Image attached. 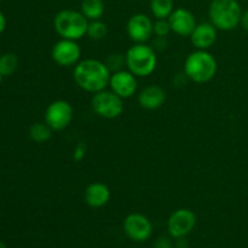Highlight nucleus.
Returning <instances> with one entry per match:
<instances>
[{"instance_id": "obj_1", "label": "nucleus", "mask_w": 248, "mask_h": 248, "mask_svg": "<svg viewBox=\"0 0 248 248\" xmlns=\"http://www.w3.org/2000/svg\"><path fill=\"white\" fill-rule=\"evenodd\" d=\"M110 75L106 63L96 58L81 60L73 70L75 84L84 91L93 94L109 86Z\"/></svg>"}, {"instance_id": "obj_2", "label": "nucleus", "mask_w": 248, "mask_h": 248, "mask_svg": "<svg viewBox=\"0 0 248 248\" xmlns=\"http://www.w3.org/2000/svg\"><path fill=\"white\" fill-rule=\"evenodd\" d=\"M218 64L215 56L208 50H195L184 61V74L190 81L206 84L217 74Z\"/></svg>"}, {"instance_id": "obj_3", "label": "nucleus", "mask_w": 248, "mask_h": 248, "mask_svg": "<svg viewBox=\"0 0 248 248\" xmlns=\"http://www.w3.org/2000/svg\"><path fill=\"white\" fill-rule=\"evenodd\" d=\"M242 9L237 0H212L208 7L210 22L223 31L236 29L241 24Z\"/></svg>"}, {"instance_id": "obj_4", "label": "nucleus", "mask_w": 248, "mask_h": 248, "mask_svg": "<svg viewBox=\"0 0 248 248\" xmlns=\"http://www.w3.org/2000/svg\"><path fill=\"white\" fill-rule=\"evenodd\" d=\"M89 22L81 11L64 9L53 17V28L61 39L78 41L86 35Z\"/></svg>"}, {"instance_id": "obj_5", "label": "nucleus", "mask_w": 248, "mask_h": 248, "mask_svg": "<svg viewBox=\"0 0 248 248\" xmlns=\"http://www.w3.org/2000/svg\"><path fill=\"white\" fill-rule=\"evenodd\" d=\"M126 68L137 78H145L155 72L157 65L156 51L148 44H135L125 53Z\"/></svg>"}, {"instance_id": "obj_6", "label": "nucleus", "mask_w": 248, "mask_h": 248, "mask_svg": "<svg viewBox=\"0 0 248 248\" xmlns=\"http://www.w3.org/2000/svg\"><path fill=\"white\" fill-rule=\"evenodd\" d=\"M91 108L96 115L103 119L113 120L124 113V99L114 93L111 90H103L93 94L91 99Z\"/></svg>"}, {"instance_id": "obj_7", "label": "nucleus", "mask_w": 248, "mask_h": 248, "mask_svg": "<svg viewBox=\"0 0 248 248\" xmlns=\"http://www.w3.org/2000/svg\"><path fill=\"white\" fill-rule=\"evenodd\" d=\"M74 116L72 104L65 99L51 102L45 110V123L52 131H63L70 125Z\"/></svg>"}, {"instance_id": "obj_8", "label": "nucleus", "mask_w": 248, "mask_h": 248, "mask_svg": "<svg viewBox=\"0 0 248 248\" xmlns=\"http://www.w3.org/2000/svg\"><path fill=\"white\" fill-rule=\"evenodd\" d=\"M51 57L60 67H75L81 61V48L78 41L60 39L53 44Z\"/></svg>"}, {"instance_id": "obj_9", "label": "nucleus", "mask_w": 248, "mask_h": 248, "mask_svg": "<svg viewBox=\"0 0 248 248\" xmlns=\"http://www.w3.org/2000/svg\"><path fill=\"white\" fill-rule=\"evenodd\" d=\"M126 31L135 44H147L154 35V22L148 15L135 14L127 21Z\"/></svg>"}, {"instance_id": "obj_10", "label": "nucleus", "mask_w": 248, "mask_h": 248, "mask_svg": "<svg viewBox=\"0 0 248 248\" xmlns=\"http://www.w3.org/2000/svg\"><path fill=\"white\" fill-rule=\"evenodd\" d=\"M196 225V216L189 208H178L170 216L167 220L169 234L173 239L186 237Z\"/></svg>"}, {"instance_id": "obj_11", "label": "nucleus", "mask_w": 248, "mask_h": 248, "mask_svg": "<svg viewBox=\"0 0 248 248\" xmlns=\"http://www.w3.org/2000/svg\"><path fill=\"white\" fill-rule=\"evenodd\" d=\"M124 232L132 241L143 242L152 236L153 224L144 215L131 213L124 220Z\"/></svg>"}, {"instance_id": "obj_12", "label": "nucleus", "mask_w": 248, "mask_h": 248, "mask_svg": "<svg viewBox=\"0 0 248 248\" xmlns=\"http://www.w3.org/2000/svg\"><path fill=\"white\" fill-rule=\"evenodd\" d=\"M108 87L109 90H111L114 93L118 94L123 99L131 98L137 92V77L132 74L128 69H123L119 70V72L111 73Z\"/></svg>"}, {"instance_id": "obj_13", "label": "nucleus", "mask_w": 248, "mask_h": 248, "mask_svg": "<svg viewBox=\"0 0 248 248\" xmlns=\"http://www.w3.org/2000/svg\"><path fill=\"white\" fill-rule=\"evenodd\" d=\"M167 19H169L172 31L179 36H190L198 24L193 12L186 7L174 9Z\"/></svg>"}, {"instance_id": "obj_14", "label": "nucleus", "mask_w": 248, "mask_h": 248, "mask_svg": "<svg viewBox=\"0 0 248 248\" xmlns=\"http://www.w3.org/2000/svg\"><path fill=\"white\" fill-rule=\"evenodd\" d=\"M217 34L218 29L211 22H202L196 24L189 38L195 50H208L215 45Z\"/></svg>"}, {"instance_id": "obj_15", "label": "nucleus", "mask_w": 248, "mask_h": 248, "mask_svg": "<svg viewBox=\"0 0 248 248\" xmlns=\"http://www.w3.org/2000/svg\"><path fill=\"white\" fill-rule=\"evenodd\" d=\"M166 102V91L159 85H149L138 94V103L143 109L156 110Z\"/></svg>"}, {"instance_id": "obj_16", "label": "nucleus", "mask_w": 248, "mask_h": 248, "mask_svg": "<svg viewBox=\"0 0 248 248\" xmlns=\"http://www.w3.org/2000/svg\"><path fill=\"white\" fill-rule=\"evenodd\" d=\"M110 189L102 182H93L89 184L84 191V200L90 207L101 208L110 200Z\"/></svg>"}, {"instance_id": "obj_17", "label": "nucleus", "mask_w": 248, "mask_h": 248, "mask_svg": "<svg viewBox=\"0 0 248 248\" xmlns=\"http://www.w3.org/2000/svg\"><path fill=\"white\" fill-rule=\"evenodd\" d=\"M106 4L103 0H82L81 12L89 21H96L103 17Z\"/></svg>"}, {"instance_id": "obj_18", "label": "nucleus", "mask_w": 248, "mask_h": 248, "mask_svg": "<svg viewBox=\"0 0 248 248\" xmlns=\"http://www.w3.org/2000/svg\"><path fill=\"white\" fill-rule=\"evenodd\" d=\"M28 135L34 143L41 144V143H45L50 140L51 136H52V130L48 127L45 121L44 123H35L29 127Z\"/></svg>"}, {"instance_id": "obj_19", "label": "nucleus", "mask_w": 248, "mask_h": 248, "mask_svg": "<svg viewBox=\"0 0 248 248\" xmlns=\"http://www.w3.org/2000/svg\"><path fill=\"white\" fill-rule=\"evenodd\" d=\"M173 10V0H150V11L155 19L169 18Z\"/></svg>"}, {"instance_id": "obj_20", "label": "nucleus", "mask_w": 248, "mask_h": 248, "mask_svg": "<svg viewBox=\"0 0 248 248\" xmlns=\"http://www.w3.org/2000/svg\"><path fill=\"white\" fill-rule=\"evenodd\" d=\"M18 68V58L15 53H4L0 56V74L2 77H10Z\"/></svg>"}, {"instance_id": "obj_21", "label": "nucleus", "mask_w": 248, "mask_h": 248, "mask_svg": "<svg viewBox=\"0 0 248 248\" xmlns=\"http://www.w3.org/2000/svg\"><path fill=\"white\" fill-rule=\"evenodd\" d=\"M108 34V27L102 19H96V21H90L89 27H87L86 35L91 40H102Z\"/></svg>"}, {"instance_id": "obj_22", "label": "nucleus", "mask_w": 248, "mask_h": 248, "mask_svg": "<svg viewBox=\"0 0 248 248\" xmlns=\"http://www.w3.org/2000/svg\"><path fill=\"white\" fill-rule=\"evenodd\" d=\"M107 68L110 70V73L119 72V70H123L124 67L126 65V58L125 55L123 53H110V55L107 56V58L104 60Z\"/></svg>"}, {"instance_id": "obj_23", "label": "nucleus", "mask_w": 248, "mask_h": 248, "mask_svg": "<svg viewBox=\"0 0 248 248\" xmlns=\"http://www.w3.org/2000/svg\"><path fill=\"white\" fill-rule=\"evenodd\" d=\"M172 31L171 26L167 18L155 19L154 22V35L160 36V38H167L170 33Z\"/></svg>"}, {"instance_id": "obj_24", "label": "nucleus", "mask_w": 248, "mask_h": 248, "mask_svg": "<svg viewBox=\"0 0 248 248\" xmlns=\"http://www.w3.org/2000/svg\"><path fill=\"white\" fill-rule=\"evenodd\" d=\"M86 153H87V145L85 142H80L75 145L74 150H73V160L75 162H80L85 159L86 156Z\"/></svg>"}, {"instance_id": "obj_25", "label": "nucleus", "mask_w": 248, "mask_h": 248, "mask_svg": "<svg viewBox=\"0 0 248 248\" xmlns=\"http://www.w3.org/2000/svg\"><path fill=\"white\" fill-rule=\"evenodd\" d=\"M153 48L155 51H164L166 50L167 46H169V43H167L166 38H160V36H155L154 41H153Z\"/></svg>"}, {"instance_id": "obj_26", "label": "nucleus", "mask_w": 248, "mask_h": 248, "mask_svg": "<svg viewBox=\"0 0 248 248\" xmlns=\"http://www.w3.org/2000/svg\"><path fill=\"white\" fill-rule=\"evenodd\" d=\"M153 248H173V244H172L169 237L161 236L155 241L154 247Z\"/></svg>"}, {"instance_id": "obj_27", "label": "nucleus", "mask_w": 248, "mask_h": 248, "mask_svg": "<svg viewBox=\"0 0 248 248\" xmlns=\"http://www.w3.org/2000/svg\"><path fill=\"white\" fill-rule=\"evenodd\" d=\"M177 242L174 244V248H188V242L184 237H179V239H176Z\"/></svg>"}, {"instance_id": "obj_28", "label": "nucleus", "mask_w": 248, "mask_h": 248, "mask_svg": "<svg viewBox=\"0 0 248 248\" xmlns=\"http://www.w3.org/2000/svg\"><path fill=\"white\" fill-rule=\"evenodd\" d=\"M241 26L242 28L245 29V31H248V10L242 14V17H241Z\"/></svg>"}, {"instance_id": "obj_29", "label": "nucleus", "mask_w": 248, "mask_h": 248, "mask_svg": "<svg viewBox=\"0 0 248 248\" xmlns=\"http://www.w3.org/2000/svg\"><path fill=\"white\" fill-rule=\"evenodd\" d=\"M5 28H6V17L0 11V34L5 31Z\"/></svg>"}, {"instance_id": "obj_30", "label": "nucleus", "mask_w": 248, "mask_h": 248, "mask_svg": "<svg viewBox=\"0 0 248 248\" xmlns=\"http://www.w3.org/2000/svg\"><path fill=\"white\" fill-rule=\"evenodd\" d=\"M0 248H6V246H5V245L2 244V242H0Z\"/></svg>"}, {"instance_id": "obj_31", "label": "nucleus", "mask_w": 248, "mask_h": 248, "mask_svg": "<svg viewBox=\"0 0 248 248\" xmlns=\"http://www.w3.org/2000/svg\"><path fill=\"white\" fill-rule=\"evenodd\" d=\"M2 79H4V77H2V75L0 74V84H1V82H2Z\"/></svg>"}]
</instances>
